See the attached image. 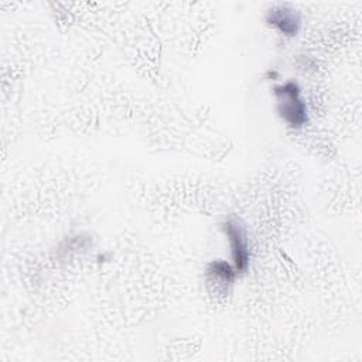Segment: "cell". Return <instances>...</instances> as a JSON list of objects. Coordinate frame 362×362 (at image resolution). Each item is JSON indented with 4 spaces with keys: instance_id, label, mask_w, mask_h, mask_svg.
Segmentation results:
<instances>
[{
    "instance_id": "2",
    "label": "cell",
    "mask_w": 362,
    "mask_h": 362,
    "mask_svg": "<svg viewBox=\"0 0 362 362\" xmlns=\"http://www.w3.org/2000/svg\"><path fill=\"white\" fill-rule=\"evenodd\" d=\"M225 226H226L225 230L230 240L232 256H233L236 270L242 272L247 266V245H246L245 235H243L242 229L233 222H228Z\"/></svg>"
},
{
    "instance_id": "1",
    "label": "cell",
    "mask_w": 362,
    "mask_h": 362,
    "mask_svg": "<svg viewBox=\"0 0 362 362\" xmlns=\"http://www.w3.org/2000/svg\"><path fill=\"white\" fill-rule=\"evenodd\" d=\"M280 113L293 126H301L305 120L304 103L298 99V90L293 83L277 89Z\"/></svg>"
},
{
    "instance_id": "3",
    "label": "cell",
    "mask_w": 362,
    "mask_h": 362,
    "mask_svg": "<svg viewBox=\"0 0 362 362\" xmlns=\"http://www.w3.org/2000/svg\"><path fill=\"white\" fill-rule=\"evenodd\" d=\"M269 20L273 24H276L283 33H286L288 35L296 34L298 24H300V17L294 13V10L283 7V6L270 10Z\"/></svg>"
}]
</instances>
